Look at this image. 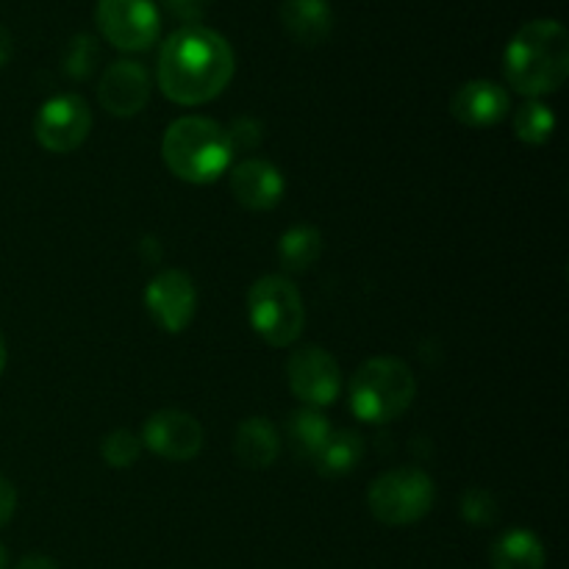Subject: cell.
<instances>
[{"instance_id": "cell-1", "label": "cell", "mask_w": 569, "mask_h": 569, "mask_svg": "<svg viewBox=\"0 0 569 569\" xmlns=\"http://www.w3.org/2000/svg\"><path fill=\"white\" fill-rule=\"evenodd\" d=\"M237 59L222 33L183 26L164 39L159 53V89L178 106H203L231 83Z\"/></svg>"}, {"instance_id": "cell-2", "label": "cell", "mask_w": 569, "mask_h": 569, "mask_svg": "<svg viewBox=\"0 0 569 569\" xmlns=\"http://www.w3.org/2000/svg\"><path fill=\"white\" fill-rule=\"evenodd\" d=\"M503 76L515 92L539 100L561 89L569 76V33L559 20H531L511 37Z\"/></svg>"}, {"instance_id": "cell-3", "label": "cell", "mask_w": 569, "mask_h": 569, "mask_svg": "<svg viewBox=\"0 0 569 569\" xmlns=\"http://www.w3.org/2000/svg\"><path fill=\"white\" fill-rule=\"evenodd\" d=\"M161 159L181 181L211 183L231 167V139L226 128L209 117H181L164 131Z\"/></svg>"}, {"instance_id": "cell-4", "label": "cell", "mask_w": 569, "mask_h": 569, "mask_svg": "<svg viewBox=\"0 0 569 569\" xmlns=\"http://www.w3.org/2000/svg\"><path fill=\"white\" fill-rule=\"evenodd\" d=\"M417 381L409 365L392 356H378V359L365 361L353 372L348 387L350 411L356 420L370 422V426H383L409 411L415 403Z\"/></svg>"}, {"instance_id": "cell-5", "label": "cell", "mask_w": 569, "mask_h": 569, "mask_svg": "<svg viewBox=\"0 0 569 569\" xmlns=\"http://www.w3.org/2000/svg\"><path fill=\"white\" fill-rule=\"evenodd\" d=\"M248 315L253 331L272 348H289L298 342L306 326L300 289L283 276H264L250 287Z\"/></svg>"}, {"instance_id": "cell-6", "label": "cell", "mask_w": 569, "mask_h": 569, "mask_svg": "<svg viewBox=\"0 0 569 569\" xmlns=\"http://www.w3.org/2000/svg\"><path fill=\"white\" fill-rule=\"evenodd\" d=\"M437 487L431 476L417 467H398L372 481L367 492L370 515L383 526H415L431 511Z\"/></svg>"}, {"instance_id": "cell-7", "label": "cell", "mask_w": 569, "mask_h": 569, "mask_svg": "<svg viewBox=\"0 0 569 569\" xmlns=\"http://www.w3.org/2000/svg\"><path fill=\"white\" fill-rule=\"evenodd\" d=\"M94 22L106 42L126 53L153 48L161 33V14L153 0H98Z\"/></svg>"}, {"instance_id": "cell-8", "label": "cell", "mask_w": 569, "mask_h": 569, "mask_svg": "<svg viewBox=\"0 0 569 569\" xmlns=\"http://www.w3.org/2000/svg\"><path fill=\"white\" fill-rule=\"evenodd\" d=\"M92 131V111L81 94H56L39 109L33 137L50 153H72Z\"/></svg>"}, {"instance_id": "cell-9", "label": "cell", "mask_w": 569, "mask_h": 569, "mask_svg": "<svg viewBox=\"0 0 569 569\" xmlns=\"http://www.w3.org/2000/svg\"><path fill=\"white\" fill-rule=\"evenodd\" d=\"M287 378L295 398L309 409H326V406L337 403L339 392H342V370H339L337 359L315 345H306L289 356Z\"/></svg>"}, {"instance_id": "cell-10", "label": "cell", "mask_w": 569, "mask_h": 569, "mask_svg": "<svg viewBox=\"0 0 569 569\" xmlns=\"http://www.w3.org/2000/svg\"><path fill=\"white\" fill-rule=\"evenodd\" d=\"M144 306L156 326L167 333L187 331L198 309V292L187 272L164 270L144 289Z\"/></svg>"}, {"instance_id": "cell-11", "label": "cell", "mask_w": 569, "mask_h": 569, "mask_svg": "<svg viewBox=\"0 0 569 569\" xmlns=\"http://www.w3.org/2000/svg\"><path fill=\"white\" fill-rule=\"evenodd\" d=\"M139 442L167 461H189L203 450V428L187 411L164 409L148 417Z\"/></svg>"}, {"instance_id": "cell-12", "label": "cell", "mask_w": 569, "mask_h": 569, "mask_svg": "<svg viewBox=\"0 0 569 569\" xmlns=\"http://www.w3.org/2000/svg\"><path fill=\"white\" fill-rule=\"evenodd\" d=\"M98 98L114 117H133L148 106L150 76L139 61H114L100 78Z\"/></svg>"}, {"instance_id": "cell-13", "label": "cell", "mask_w": 569, "mask_h": 569, "mask_svg": "<svg viewBox=\"0 0 569 569\" xmlns=\"http://www.w3.org/2000/svg\"><path fill=\"white\" fill-rule=\"evenodd\" d=\"M509 92L500 83L476 78L456 89L450 98V114L467 128H489L509 114Z\"/></svg>"}, {"instance_id": "cell-14", "label": "cell", "mask_w": 569, "mask_h": 569, "mask_svg": "<svg viewBox=\"0 0 569 569\" xmlns=\"http://www.w3.org/2000/svg\"><path fill=\"white\" fill-rule=\"evenodd\" d=\"M283 181L281 170L264 159L239 161L231 170V192L237 203H242L250 211H270L281 203Z\"/></svg>"}, {"instance_id": "cell-15", "label": "cell", "mask_w": 569, "mask_h": 569, "mask_svg": "<svg viewBox=\"0 0 569 569\" xmlns=\"http://www.w3.org/2000/svg\"><path fill=\"white\" fill-rule=\"evenodd\" d=\"M281 22L300 44H320L333 31L331 0H283Z\"/></svg>"}, {"instance_id": "cell-16", "label": "cell", "mask_w": 569, "mask_h": 569, "mask_svg": "<svg viewBox=\"0 0 569 569\" xmlns=\"http://www.w3.org/2000/svg\"><path fill=\"white\" fill-rule=\"evenodd\" d=\"M278 450H281L278 431L267 417H248L237 428L233 453H237V459L248 470H267V467H272L278 459Z\"/></svg>"}, {"instance_id": "cell-17", "label": "cell", "mask_w": 569, "mask_h": 569, "mask_svg": "<svg viewBox=\"0 0 569 569\" xmlns=\"http://www.w3.org/2000/svg\"><path fill=\"white\" fill-rule=\"evenodd\" d=\"M545 565L542 539L526 528H511L492 545V569H545Z\"/></svg>"}, {"instance_id": "cell-18", "label": "cell", "mask_w": 569, "mask_h": 569, "mask_svg": "<svg viewBox=\"0 0 569 569\" xmlns=\"http://www.w3.org/2000/svg\"><path fill=\"white\" fill-rule=\"evenodd\" d=\"M365 459V439L356 431H331L328 442L322 445V450L317 453V459L311 461L315 470L320 476L339 478L353 472L356 467Z\"/></svg>"}, {"instance_id": "cell-19", "label": "cell", "mask_w": 569, "mask_h": 569, "mask_svg": "<svg viewBox=\"0 0 569 569\" xmlns=\"http://www.w3.org/2000/svg\"><path fill=\"white\" fill-rule=\"evenodd\" d=\"M331 422H328L326 415H320V409H300L287 422L289 448L300 461H315L322 445L331 437Z\"/></svg>"}, {"instance_id": "cell-20", "label": "cell", "mask_w": 569, "mask_h": 569, "mask_svg": "<svg viewBox=\"0 0 569 569\" xmlns=\"http://www.w3.org/2000/svg\"><path fill=\"white\" fill-rule=\"evenodd\" d=\"M322 256V233L311 226H295L278 239V259L287 272L311 270Z\"/></svg>"}, {"instance_id": "cell-21", "label": "cell", "mask_w": 569, "mask_h": 569, "mask_svg": "<svg viewBox=\"0 0 569 569\" xmlns=\"http://www.w3.org/2000/svg\"><path fill=\"white\" fill-rule=\"evenodd\" d=\"M553 131L556 114L550 111V106L539 103V100H528V103L515 114V133L520 142L545 144L550 142Z\"/></svg>"}, {"instance_id": "cell-22", "label": "cell", "mask_w": 569, "mask_h": 569, "mask_svg": "<svg viewBox=\"0 0 569 569\" xmlns=\"http://www.w3.org/2000/svg\"><path fill=\"white\" fill-rule=\"evenodd\" d=\"M139 453H142V442H139L137 433L126 431V428L111 431L109 437L103 439V445H100V456H103L106 465L114 467V470H126V467L137 465Z\"/></svg>"}, {"instance_id": "cell-23", "label": "cell", "mask_w": 569, "mask_h": 569, "mask_svg": "<svg viewBox=\"0 0 569 569\" xmlns=\"http://www.w3.org/2000/svg\"><path fill=\"white\" fill-rule=\"evenodd\" d=\"M461 517L470 526H492L498 520V503H495L492 492L481 487H472L461 495Z\"/></svg>"}, {"instance_id": "cell-24", "label": "cell", "mask_w": 569, "mask_h": 569, "mask_svg": "<svg viewBox=\"0 0 569 569\" xmlns=\"http://www.w3.org/2000/svg\"><path fill=\"white\" fill-rule=\"evenodd\" d=\"M94 61H98V44H94L92 37L81 33L70 42L64 56V70L70 78H87L92 72Z\"/></svg>"}, {"instance_id": "cell-25", "label": "cell", "mask_w": 569, "mask_h": 569, "mask_svg": "<svg viewBox=\"0 0 569 569\" xmlns=\"http://www.w3.org/2000/svg\"><path fill=\"white\" fill-rule=\"evenodd\" d=\"M228 139H231V150H253L261 142V122L250 120V117H239L231 122V128H226Z\"/></svg>"}, {"instance_id": "cell-26", "label": "cell", "mask_w": 569, "mask_h": 569, "mask_svg": "<svg viewBox=\"0 0 569 569\" xmlns=\"http://www.w3.org/2000/svg\"><path fill=\"white\" fill-rule=\"evenodd\" d=\"M206 3H209V0H164L167 9L176 17H181V20H187L189 26H198V20L206 11Z\"/></svg>"}, {"instance_id": "cell-27", "label": "cell", "mask_w": 569, "mask_h": 569, "mask_svg": "<svg viewBox=\"0 0 569 569\" xmlns=\"http://www.w3.org/2000/svg\"><path fill=\"white\" fill-rule=\"evenodd\" d=\"M17 511V489L11 487L9 478L0 476V526H6V522L14 517Z\"/></svg>"}, {"instance_id": "cell-28", "label": "cell", "mask_w": 569, "mask_h": 569, "mask_svg": "<svg viewBox=\"0 0 569 569\" xmlns=\"http://www.w3.org/2000/svg\"><path fill=\"white\" fill-rule=\"evenodd\" d=\"M17 569H59V565H56L53 559H48V556L31 553V556H26L20 565H17Z\"/></svg>"}, {"instance_id": "cell-29", "label": "cell", "mask_w": 569, "mask_h": 569, "mask_svg": "<svg viewBox=\"0 0 569 569\" xmlns=\"http://www.w3.org/2000/svg\"><path fill=\"white\" fill-rule=\"evenodd\" d=\"M11 53H14V39H11V33L0 26V67L11 59Z\"/></svg>"}, {"instance_id": "cell-30", "label": "cell", "mask_w": 569, "mask_h": 569, "mask_svg": "<svg viewBox=\"0 0 569 569\" xmlns=\"http://www.w3.org/2000/svg\"><path fill=\"white\" fill-rule=\"evenodd\" d=\"M3 370H6V342L3 337H0V376H3Z\"/></svg>"}, {"instance_id": "cell-31", "label": "cell", "mask_w": 569, "mask_h": 569, "mask_svg": "<svg viewBox=\"0 0 569 569\" xmlns=\"http://www.w3.org/2000/svg\"><path fill=\"white\" fill-rule=\"evenodd\" d=\"M0 569H6V548L0 545Z\"/></svg>"}]
</instances>
